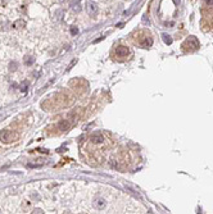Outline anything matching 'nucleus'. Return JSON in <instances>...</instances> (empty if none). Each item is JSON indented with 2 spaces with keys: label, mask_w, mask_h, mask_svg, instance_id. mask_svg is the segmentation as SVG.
<instances>
[{
  "label": "nucleus",
  "mask_w": 213,
  "mask_h": 214,
  "mask_svg": "<svg viewBox=\"0 0 213 214\" xmlns=\"http://www.w3.org/2000/svg\"><path fill=\"white\" fill-rule=\"evenodd\" d=\"M130 55H131V51L125 45L117 46L113 51V58L117 59V61H120V62H123V61H126V59H129Z\"/></svg>",
  "instance_id": "obj_2"
},
{
  "label": "nucleus",
  "mask_w": 213,
  "mask_h": 214,
  "mask_svg": "<svg viewBox=\"0 0 213 214\" xmlns=\"http://www.w3.org/2000/svg\"><path fill=\"white\" fill-rule=\"evenodd\" d=\"M35 213H42L41 209H35Z\"/></svg>",
  "instance_id": "obj_17"
},
{
  "label": "nucleus",
  "mask_w": 213,
  "mask_h": 214,
  "mask_svg": "<svg viewBox=\"0 0 213 214\" xmlns=\"http://www.w3.org/2000/svg\"><path fill=\"white\" fill-rule=\"evenodd\" d=\"M23 63L26 64V66H32V64L35 63V58L31 57V55H27V57H24Z\"/></svg>",
  "instance_id": "obj_11"
},
{
  "label": "nucleus",
  "mask_w": 213,
  "mask_h": 214,
  "mask_svg": "<svg viewBox=\"0 0 213 214\" xmlns=\"http://www.w3.org/2000/svg\"><path fill=\"white\" fill-rule=\"evenodd\" d=\"M24 26H26V22H24V19H17L16 22L13 23V27L19 30V28H23Z\"/></svg>",
  "instance_id": "obj_10"
},
{
  "label": "nucleus",
  "mask_w": 213,
  "mask_h": 214,
  "mask_svg": "<svg viewBox=\"0 0 213 214\" xmlns=\"http://www.w3.org/2000/svg\"><path fill=\"white\" fill-rule=\"evenodd\" d=\"M16 139H17V135L10 130H4L0 132V140H1V142L9 144V142L16 141Z\"/></svg>",
  "instance_id": "obj_4"
},
{
  "label": "nucleus",
  "mask_w": 213,
  "mask_h": 214,
  "mask_svg": "<svg viewBox=\"0 0 213 214\" xmlns=\"http://www.w3.org/2000/svg\"><path fill=\"white\" fill-rule=\"evenodd\" d=\"M105 205H106V201L103 198H96L95 200H94V207H95L98 210H103V209L105 208Z\"/></svg>",
  "instance_id": "obj_6"
},
{
  "label": "nucleus",
  "mask_w": 213,
  "mask_h": 214,
  "mask_svg": "<svg viewBox=\"0 0 213 214\" xmlns=\"http://www.w3.org/2000/svg\"><path fill=\"white\" fill-rule=\"evenodd\" d=\"M71 9L76 12V13H80L81 12V4H80V0H72L71 1Z\"/></svg>",
  "instance_id": "obj_7"
},
{
  "label": "nucleus",
  "mask_w": 213,
  "mask_h": 214,
  "mask_svg": "<svg viewBox=\"0 0 213 214\" xmlns=\"http://www.w3.org/2000/svg\"><path fill=\"white\" fill-rule=\"evenodd\" d=\"M26 1H30V0H26Z\"/></svg>",
  "instance_id": "obj_19"
},
{
  "label": "nucleus",
  "mask_w": 213,
  "mask_h": 214,
  "mask_svg": "<svg viewBox=\"0 0 213 214\" xmlns=\"http://www.w3.org/2000/svg\"><path fill=\"white\" fill-rule=\"evenodd\" d=\"M204 3H206L208 7H212V5H213V0H204Z\"/></svg>",
  "instance_id": "obj_16"
},
{
  "label": "nucleus",
  "mask_w": 213,
  "mask_h": 214,
  "mask_svg": "<svg viewBox=\"0 0 213 214\" xmlns=\"http://www.w3.org/2000/svg\"><path fill=\"white\" fill-rule=\"evenodd\" d=\"M17 68H18V63H17V62H10V64H9V71H10V72H14V71H17Z\"/></svg>",
  "instance_id": "obj_13"
},
{
  "label": "nucleus",
  "mask_w": 213,
  "mask_h": 214,
  "mask_svg": "<svg viewBox=\"0 0 213 214\" xmlns=\"http://www.w3.org/2000/svg\"><path fill=\"white\" fill-rule=\"evenodd\" d=\"M98 12H99V9H98L96 3L92 1V0H87L86 1V13L90 17H92V18H95L98 15Z\"/></svg>",
  "instance_id": "obj_5"
},
{
  "label": "nucleus",
  "mask_w": 213,
  "mask_h": 214,
  "mask_svg": "<svg viewBox=\"0 0 213 214\" xmlns=\"http://www.w3.org/2000/svg\"><path fill=\"white\" fill-rule=\"evenodd\" d=\"M136 44H138L139 46H141L143 49H149V48H152V45H153V37L150 33H146V32H144L141 36H140V38L138 41H136Z\"/></svg>",
  "instance_id": "obj_3"
},
{
  "label": "nucleus",
  "mask_w": 213,
  "mask_h": 214,
  "mask_svg": "<svg viewBox=\"0 0 213 214\" xmlns=\"http://www.w3.org/2000/svg\"><path fill=\"white\" fill-rule=\"evenodd\" d=\"M77 33H78V28L76 27V26H72V27H71V35H72V36H76Z\"/></svg>",
  "instance_id": "obj_14"
},
{
  "label": "nucleus",
  "mask_w": 213,
  "mask_h": 214,
  "mask_svg": "<svg viewBox=\"0 0 213 214\" xmlns=\"http://www.w3.org/2000/svg\"><path fill=\"white\" fill-rule=\"evenodd\" d=\"M27 87H28V82H26V83H22V86H21V91L26 92V91H27Z\"/></svg>",
  "instance_id": "obj_15"
},
{
  "label": "nucleus",
  "mask_w": 213,
  "mask_h": 214,
  "mask_svg": "<svg viewBox=\"0 0 213 214\" xmlns=\"http://www.w3.org/2000/svg\"><path fill=\"white\" fill-rule=\"evenodd\" d=\"M58 127H59V130H62V131H67L68 128H70V122H68L67 119H63V121L59 122Z\"/></svg>",
  "instance_id": "obj_8"
},
{
  "label": "nucleus",
  "mask_w": 213,
  "mask_h": 214,
  "mask_svg": "<svg viewBox=\"0 0 213 214\" xmlns=\"http://www.w3.org/2000/svg\"><path fill=\"white\" fill-rule=\"evenodd\" d=\"M63 15H64V12H63L62 9H57L55 13H54V19L57 21V22H59V21L63 19Z\"/></svg>",
  "instance_id": "obj_9"
},
{
  "label": "nucleus",
  "mask_w": 213,
  "mask_h": 214,
  "mask_svg": "<svg viewBox=\"0 0 213 214\" xmlns=\"http://www.w3.org/2000/svg\"><path fill=\"white\" fill-rule=\"evenodd\" d=\"M162 37H163V40H164V42H166L167 45H171V44H172L171 36H168V35H166V33H163V35H162Z\"/></svg>",
  "instance_id": "obj_12"
},
{
  "label": "nucleus",
  "mask_w": 213,
  "mask_h": 214,
  "mask_svg": "<svg viewBox=\"0 0 213 214\" xmlns=\"http://www.w3.org/2000/svg\"><path fill=\"white\" fill-rule=\"evenodd\" d=\"M175 4H180V0H173Z\"/></svg>",
  "instance_id": "obj_18"
},
{
  "label": "nucleus",
  "mask_w": 213,
  "mask_h": 214,
  "mask_svg": "<svg viewBox=\"0 0 213 214\" xmlns=\"http://www.w3.org/2000/svg\"><path fill=\"white\" fill-rule=\"evenodd\" d=\"M199 46L200 45H199L198 38L195 36H190L184 41V44H182L181 48H182V50H184L185 53H193V51L199 49Z\"/></svg>",
  "instance_id": "obj_1"
}]
</instances>
